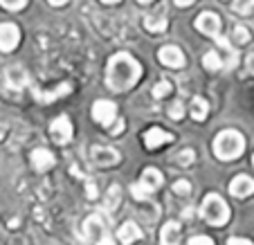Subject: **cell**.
Here are the masks:
<instances>
[{"label":"cell","mask_w":254,"mask_h":245,"mask_svg":"<svg viewBox=\"0 0 254 245\" xmlns=\"http://www.w3.org/2000/svg\"><path fill=\"white\" fill-rule=\"evenodd\" d=\"M221 27H223L221 16L214 14V11H202V14L196 18V29L202 34H207V36H214V39L221 36Z\"/></svg>","instance_id":"obj_7"},{"label":"cell","mask_w":254,"mask_h":245,"mask_svg":"<svg viewBox=\"0 0 254 245\" xmlns=\"http://www.w3.org/2000/svg\"><path fill=\"white\" fill-rule=\"evenodd\" d=\"M122 128H124V122H115V124L111 126V133H113V135H120Z\"/></svg>","instance_id":"obj_35"},{"label":"cell","mask_w":254,"mask_h":245,"mask_svg":"<svg viewBox=\"0 0 254 245\" xmlns=\"http://www.w3.org/2000/svg\"><path fill=\"white\" fill-rule=\"evenodd\" d=\"M167 142H173V135L167 133V130H162V128H149L146 135H144L146 149H158V146L167 144Z\"/></svg>","instance_id":"obj_17"},{"label":"cell","mask_w":254,"mask_h":245,"mask_svg":"<svg viewBox=\"0 0 254 245\" xmlns=\"http://www.w3.org/2000/svg\"><path fill=\"white\" fill-rule=\"evenodd\" d=\"M171 90H173V86L169 81H160L153 86V97L155 99H164L167 95H171Z\"/></svg>","instance_id":"obj_26"},{"label":"cell","mask_w":254,"mask_h":245,"mask_svg":"<svg viewBox=\"0 0 254 245\" xmlns=\"http://www.w3.org/2000/svg\"><path fill=\"white\" fill-rule=\"evenodd\" d=\"M117 239H120L122 245H133L137 239H142V230L137 227V223L128 221L117 230Z\"/></svg>","instance_id":"obj_18"},{"label":"cell","mask_w":254,"mask_h":245,"mask_svg":"<svg viewBox=\"0 0 254 245\" xmlns=\"http://www.w3.org/2000/svg\"><path fill=\"white\" fill-rule=\"evenodd\" d=\"M232 9L241 16H248L254 11V0H236L234 5H232Z\"/></svg>","instance_id":"obj_25"},{"label":"cell","mask_w":254,"mask_h":245,"mask_svg":"<svg viewBox=\"0 0 254 245\" xmlns=\"http://www.w3.org/2000/svg\"><path fill=\"white\" fill-rule=\"evenodd\" d=\"M97 184H95V180H90V178H86V196L90 198V200H95L97 198Z\"/></svg>","instance_id":"obj_31"},{"label":"cell","mask_w":254,"mask_h":245,"mask_svg":"<svg viewBox=\"0 0 254 245\" xmlns=\"http://www.w3.org/2000/svg\"><path fill=\"white\" fill-rule=\"evenodd\" d=\"M245 65H248V72L254 74V52L248 54V59H245Z\"/></svg>","instance_id":"obj_34"},{"label":"cell","mask_w":254,"mask_h":245,"mask_svg":"<svg viewBox=\"0 0 254 245\" xmlns=\"http://www.w3.org/2000/svg\"><path fill=\"white\" fill-rule=\"evenodd\" d=\"M101 2H106V5H115V2H120V0H101Z\"/></svg>","instance_id":"obj_39"},{"label":"cell","mask_w":254,"mask_h":245,"mask_svg":"<svg viewBox=\"0 0 254 245\" xmlns=\"http://www.w3.org/2000/svg\"><path fill=\"white\" fill-rule=\"evenodd\" d=\"M245 149V137L239 130H223V133L216 135L214 139V155L218 160H236L243 155Z\"/></svg>","instance_id":"obj_2"},{"label":"cell","mask_w":254,"mask_h":245,"mask_svg":"<svg viewBox=\"0 0 254 245\" xmlns=\"http://www.w3.org/2000/svg\"><path fill=\"white\" fill-rule=\"evenodd\" d=\"M139 184H142L149 193H153L164 184V176L158 171V169H144L142 176H139Z\"/></svg>","instance_id":"obj_15"},{"label":"cell","mask_w":254,"mask_h":245,"mask_svg":"<svg viewBox=\"0 0 254 245\" xmlns=\"http://www.w3.org/2000/svg\"><path fill=\"white\" fill-rule=\"evenodd\" d=\"M139 77H142V65L126 52H117L106 65V86L113 92L130 90L139 81Z\"/></svg>","instance_id":"obj_1"},{"label":"cell","mask_w":254,"mask_h":245,"mask_svg":"<svg viewBox=\"0 0 254 245\" xmlns=\"http://www.w3.org/2000/svg\"><path fill=\"white\" fill-rule=\"evenodd\" d=\"M48 2H50L52 7H63V5L67 2V0H48Z\"/></svg>","instance_id":"obj_37"},{"label":"cell","mask_w":254,"mask_h":245,"mask_svg":"<svg viewBox=\"0 0 254 245\" xmlns=\"http://www.w3.org/2000/svg\"><path fill=\"white\" fill-rule=\"evenodd\" d=\"M232 39H234L236 45H248L252 36H250V29L248 27H243V25H236L234 32H232Z\"/></svg>","instance_id":"obj_23"},{"label":"cell","mask_w":254,"mask_h":245,"mask_svg":"<svg viewBox=\"0 0 254 245\" xmlns=\"http://www.w3.org/2000/svg\"><path fill=\"white\" fill-rule=\"evenodd\" d=\"M216 43L223 48V52H225V61H223V65L225 67H234L236 61H239V57H236L234 48H232V43L227 39H223V36H216Z\"/></svg>","instance_id":"obj_19"},{"label":"cell","mask_w":254,"mask_h":245,"mask_svg":"<svg viewBox=\"0 0 254 245\" xmlns=\"http://www.w3.org/2000/svg\"><path fill=\"white\" fill-rule=\"evenodd\" d=\"M92 120L99 122L101 126H106V128H111V126L117 122V106L111 99L95 101V106H92Z\"/></svg>","instance_id":"obj_5"},{"label":"cell","mask_w":254,"mask_h":245,"mask_svg":"<svg viewBox=\"0 0 254 245\" xmlns=\"http://www.w3.org/2000/svg\"><path fill=\"white\" fill-rule=\"evenodd\" d=\"M72 92V83H61V86H57L54 90H34V97H36V101H41V104H50V101L54 99H61V97L70 95Z\"/></svg>","instance_id":"obj_16"},{"label":"cell","mask_w":254,"mask_h":245,"mask_svg":"<svg viewBox=\"0 0 254 245\" xmlns=\"http://www.w3.org/2000/svg\"><path fill=\"white\" fill-rule=\"evenodd\" d=\"M189 245H216V243L209 236H193V239H189Z\"/></svg>","instance_id":"obj_32"},{"label":"cell","mask_w":254,"mask_h":245,"mask_svg":"<svg viewBox=\"0 0 254 245\" xmlns=\"http://www.w3.org/2000/svg\"><path fill=\"white\" fill-rule=\"evenodd\" d=\"M29 83V77H27V70L20 65H11L5 70V86L9 88V90H23L25 86Z\"/></svg>","instance_id":"obj_11"},{"label":"cell","mask_w":254,"mask_h":245,"mask_svg":"<svg viewBox=\"0 0 254 245\" xmlns=\"http://www.w3.org/2000/svg\"><path fill=\"white\" fill-rule=\"evenodd\" d=\"M230 193L234 198H248L254 193V180L250 176H236L234 180L230 183Z\"/></svg>","instance_id":"obj_12"},{"label":"cell","mask_w":254,"mask_h":245,"mask_svg":"<svg viewBox=\"0 0 254 245\" xmlns=\"http://www.w3.org/2000/svg\"><path fill=\"white\" fill-rule=\"evenodd\" d=\"M27 5V0H0V7H5L9 11H18Z\"/></svg>","instance_id":"obj_29"},{"label":"cell","mask_w":254,"mask_h":245,"mask_svg":"<svg viewBox=\"0 0 254 245\" xmlns=\"http://www.w3.org/2000/svg\"><path fill=\"white\" fill-rule=\"evenodd\" d=\"M139 2H142V5H149V2H153V0H139Z\"/></svg>","instance_id":"obj_40"},{"label":"cell","mask_w":254,"mask_h":245,"mask_svg":"<svg viewBox=\"0 0 254 245\" xmlns=\"http://www.w3.org/2000/svg\"><path fill=\"white\" fill-rule=\"evenodd\" d=\"M173 2H176L178 7H189L193 2V0H173Z\"/></svg>","instance_id":"obj_36"},{"label":"cell","mask_w":254,"mask_h":245,"mask_svg":"<svg viewBox=\"0 0 254 245\" xmlns=\"http://www.w3.org/2000/svg\"><path fill=\"white\" fill-rule=\"evenodd\" d=\"M202 65H205L209 72H218L221 67H225V65H223V57L218 52H214V50H209V52L205 54V59H202Z\"/></svg>","instance_id":"obj_21"},{"label":"cell","mask_w":254,"mask_h":245,"mask_svg":"<svg viewBox=\"0 0 254 245\" xmlns=\"http://www.w3.org/2000/svg\"><path fill=\"white\" fill-rule=\"evenodd\" d=\"M20 43V29L14 23L0 25V52H14Z\"/></svg>","instance_id":"obj_8"},{"label":"cell","mask_w":254,"mask_h":245,"mask_svg":"<svg viewBox=\"0 0 254 245\" xmlns=\"http://www.w3.org/2000/svg\"><path fill=\"white\" fill-rule=\"evenodd\" d=\"M50 135H52V139L57 142V144H67L72 139V122L70 117L61 115L57 117V120L50 124Z\"/></svg>","instance_id":"obj_9"},{"label":"cell","mask_w":254,"mask_h":245,"mask_svg":"<svg viewBox=\"0 0 254 245\" xmlns=\"http://www.w3.org/2000/svg\"><path fill=\"white\" fill-rule=\"evenodd\" d=\"M200 216L214 227H223L230 221V207L218 193H207L200 205Z\"/></svg>","instance_id":"obj_3"},{"label":"cell","mask_w":254,"mask_h":245,"mask_svg":"<svg viewBox=\"0 0 254 245\" xmlns=\"http://www.w3.org/2000/svg\"><path fill=\"white\" fill-rule=\"evenodd\" d=\"M158 59L162 65L167 67H185V63H187V59H185V52L180 48H176V45H164V48L158 50Z\"/></svg>","instance_id":"obj_10"},{"label":"cell","mask_w":254,"mask_h":245,"mask_svg":"<svg viewBox=\"0 0 254 245\" xmlns=\"http://www.w3.org/2000/svg\"><path fill=\"white\" fill-rule=\"evenodd\" d=\"M207 113H209V104H207L202 97H193L191 101V117L196 122H205L207 120Z\"/></svg>","instance_id":"obj_20"},{"label":"cell","mask_w":254,"mask_h":245,"mask_svg":"<svg viewBox=\"0 0 254 245\" xmlns=\"http://www.w3.org/2000/svg\"><path fill=\"white\" fill-rule=\"evenodd\" d=\"M173 191H176L178 196H189V193H191V184H189L187 180H178V183L173 184Z\"/></svg>","instance_id":"obj_30"},{"label":"cell","mask_w":254,"mask_h":245,"mask_svg":"<svg viewBox=\"0 0 254 245\" xmlns=\"http://www.w3.org/2000/svg\"><path fill=\"white\" fill-rule=\"evenodd\" d=\"M169 117H171V120H183L185 117V104L183 101H173L171 106H169Z\"/></svg>","instance_id":"obj_27"},{"label":"cell","mask_w":254,"mask_h":245,"mask_svg":"<svg viewBox=\"0 0 254 245\" xmlns=\"http://www.w3.org/2000/svg\"><path fill=\"white\" fill-rule=\"evenodd\" d=\"M227 245H254L250 239H243V236H232L230 241H227Z\"/></svg>","instance_id":"obj_33"},{"label":"cell","mask_w":254,"mask_h":245,"mask_svg":"<svg viewBox=\"0 0 254 245\" xmlns=\"http://www.w3.org/2000/svg\"><path fill=\"white\" fill-rule=\"evenodd\" d=\"M83 234L95 245H115L113 236L106 230V223H104V218H101V214H92V216L86 218V223H83Z\"/></svg>","instance_id":"obj_4"},{"label":"cell","mask_w":254,"mask_h":245,"mask_svg":"<svg viewBox=\"0 0 254 245\" xmlns=\"http://www.w3.org/2000/svg\"><path fill=\"white\" fill-rule=\"evenodd\" d=\"M88 158H90V162L95 164V167H115L117 162H120V153H117L115 149H111V146H90V151H88Z\"/></svg>","instance_id":"obj_6"},{"label":"cell","mask_w":254,"mask_h":245,"mask_svg":"<svg viewBox=\"0 0 254 245\" xmlns=\"http://www.w3.org/2000/svg\"><path fill=\"white\" fill-rule=\"evenodd\" d=\"M176 160H178V164H180V167H191V162L196 160V153H193L191 149H185Z\"/></svg>","instance_id":"obj_28"},{"label":"cell","mask_w":254,"mask_h":245,"mask_svg":"<svg viewBox=\"0 0 254 245\" xmlns=\"http://www.w3.org/2000/svg\"><path fill=\"white\" fill-rule=\"evenodd\" d=\"M144 27L153 34H160L167 29V18L164 16H144Z\"/></svg>","instance_id":"obj_22"},{"label":"cell","mask_w":254,"mask_h":245,"mask_svg":"<svg viewBox=\"0 0 254 245\" xmlns=\"http://www.w3.org/2000/svg\"><path fill=\"white\" fill-rule=\"evenodd\" d=\"M5 135H7V126H5V124H2V122H0V139L5 137Z\"/></svg>","instance_id":"obj_38"},{"label":"cell","mask_w":254,"mask_h":245,"mask_svg":"<svg viewBox=\"0 0 254 245\" xmlns=\"http://www.w3.org/2000/svg\"><path fill=\"white\" fill-rule=\"evenodd\" d=\"M54 162H57V158H54L52 151H48V149H34L32 151V167L39 173L50 171V169L54 167Z\"/></svg>","instance_id":"obj_14"},{"label":"cell","mask_w":254,"mask_h":245,"mask_svg":"<svg viewBox=\"0 0 254 245\" xmlns=\"http://www.w3.org/2000/svg\"><path fill=\"white\" fill-rule=\"evenodd\" d=\"M120 196H122V189L117 187V184H113L111 189H108V193H106V209H117V202H120Z\"/></svg>","instance_id":"obj_24"},{"label":"cell","mask_w":254,"mask_h":245,"mask_svg":"<svg viewBox=\"0 0 254 245\" xmlns=\"http://www.w3.org/2000/svg\"><path fill=\"white\" fill-rule=\"evenodd\" d=\"M252 164H254V158H252Z\"/></svg>","instance_id":"obj_41"},{"label":"cell","mask_w":254,"mask_h":245,"mask_svg":"<svg viewBox=\"0 0 254 245\" xmlns=\"http://www.w3.org/2000/svg\"><path fill=\"white\" fill-rule=\"evenodd\" d=\"M180 236H183V227L178 221L164 223V227L160 230V245H180Z\"/></svg>","instance_id":"obj_13"}]
</instances>
